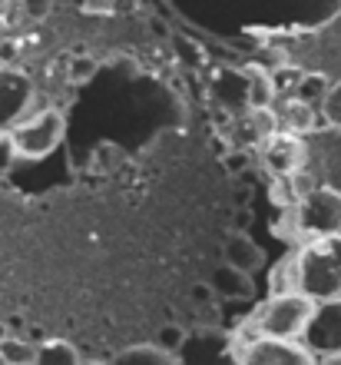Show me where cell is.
Returning a JSON list of instances; mask_svg holds the SVG:
<instances>
[{
    "label": "cell",
    "instance_id": "obj_21",
    "mask_svg": "<svg viewBox=\"0 0 341 365\" xmlns=\"http://www.w3.org/2000/svg\"><path fill=\"white\" fill-rule=\"evenodd\" d=\"M86 7L90 10H110L113 7V0H86Z\"/></svg>",
    "mask_w": 341,
    "mask_h": 365
},
{
    "label": "cell",
    "instance_id": "obj_23",
    "mask_svg": "<svg viewBox=\"0 0 341 365\" xmlns=\"http://www.w3.org/2000/svg\"><path fill=\"white\" fill-rule=\"evenodd\" d=\"M0 43H4V40H0Z\"/></svg>",
    "mask_w": 341,
    "mask_h": 365
},
{
    "label": "cell",
    "instance_id": "obj_10",
    "mask_svg": "<svg viewBox=\"0 0 341 365\" xmlns=\"http://www.w3.org/2000/svg\"><path fill=\"white\" fill-rule=\"evenodd\" d=\"M275 123L282 130H292V133H312L315 123H318V113H315L312 100H305L298 93H285L278 103H275Z\"/></svg>",
    "mask_w": 341,
    "mask_h": 365
},
{
    "label": "cell",
    "instance_id": "obj_8",
    "mask_svg": "<svg viewBox=\"0 0 341 365\" xmlns=\"http://www.w3.org/2000/svg\"><path fill=\"white\" fill-rule=\"evenodd\" d=\"M30 103H33V80H30V73L4 63L0 67V136H7L27 116Z\"/></svg>",
    "mask_w": 341,
    "mask_h": 365
},
{
    "label": "cell",
    "instance_id": "obj_19",
    "mask_svg": "<svg viewBox=\"0 0 341 365\" xmlns=\"http://www.w3.org/2000/svg\"><path fill=\"white\" fill-rule=\"evenodd\" d=\"M298 96H305V100H318L322 103L325 93H328V87H325V77H318V73H308V77H302V83H298V90H295Z\"/></svg>",
    "mask_w": 341,
    "mask_h": 365
},
{
    "label": "cell",
    "instance_id": "obj_15",
    "mask_svg": "<svg viewBox=\"0 0 341 365\" xmlns=\"http://www.w3.org/2000/svg\"><path fill=\"white\" fill-rule=\"evenodd\" d=\"M0 362L7 365H30L37 362V346L27 342V339H17V336H7L0 342Z\"/></svg>",
    "mask_w": 341,
    "mask_h": 365
},
{
    "label": "cell",
    "instance_id": "obj_18",
    "mask_svg": "<svg viewBox=\"0 0 341 365\" xmlns=\"http://www.w3.org/2000/svg\"><path fill=\"white\" fill-rule=\"evenodd\" d=\"M322 116H325V123L341 126V80H338V83H332V87H328V93H325Z\"/></svg>",
    "mask_w": 341,
    "mask_h": 365
},
{
    "label": "cell",
    "instance_id": "obj_20",
    "mask_svg": "<svg viewBox=\"0 0 341 365\" xmlns=\"http://www.w3.org/2000/svg\"><path fill=\"white\" fill-rule=\"evenodd\" d=\"M47 7H50L47 0H30V4H27V10L33 14V17H43V14H47Z\"/></svg>",
    "mask_w": 341,
    "mask_h": 365
},
{
    "label": "cell",
    "instance_id": "obj_13",
    "mask_svg": "<svg viewBox=\"0 0 341 365\" xmlns=\"http://www.w3.org/2000/svg\"><path fill=\"white\" fill-rule=\"evenodd\" d=\"M116 362H142V365H172L179 362V359L172 356V352H166V349L152 339V342H142V346H130L123 349V352H116Z\"/></svg>",
    "mask_w": 341,
    "mask_h": 365
},
{
    "label": "cell",
    "instance_id": "obj_12",
    "mask_svg": "<svg viewBox=\"0 0 341 365\" xmlns=\"http://www.w3.org/2000/svg\"><path fill=\"white\" fill-rule=\"evenodd\" d=\"M222 256H226V262H232V266H238V269L252 272V276L266 266V252H262V246H258L252 236H246V232H238V230L226 240Z\"/></svg>",
    "mask_w": 341,
    "mask_h": 365
},
{
    "label": "cell",
    "instance_id": "obj_11",
    "mask_svg": "<svg viewBox=\"0 0 341 365\" xmlns=\"http://www.w3.org/2000/svg\"><path fill=\"white\" fill-rule=\"evenodd\" d=\"M209 286L216 289V299H226V302H242V299H252L256 296V282H252V272L238 269L232 262H222L216 266Z\"/></svg>",
    "mask_w": 341,
    "mask_h": 365
},
{
    "label": "cell",
    "instance_id": "obj_3",
    "mask_svg": "<svg viewBox=\"0 0 341 365\" xmlns=\"http://www.w3.org/2000/svg\"><path fill=\"white\" fill-rule=\"evenodd\" d=\"M292 226L305 240L341 232V192L332 186H308L292 202Z\"/></svg>",
    "mask_w": 341,
    "mask_h": 365
},
{
    "label": "cell",
    "instance_id": "obj_5",
    "mask_svg": "<svg viewBox=\"0 0 341 365\" xmlns=\"http://www.w3.org/2000/svg\"><path fill=\"white\" fill-rule=\"evenodd\" d=\"M305 170L312 186H332L341 192V126H315L312 133H305Z\"/></svg>",
    "mask_w": 341,
    "mask_h": 365
},
{
    "label": "cell",
    "instance_id": "obj_14",
    "mask_svg": "<svg viewBox=\"0 0 341 365\" xmlns=\"http://www.w3.org/2000/svg\"><path fill=\"white\" fill-rule=\"evenodd\" d=\"M37 362L40 365H76L80 362V352L76 346H70L67 339H47L37 346Z\"/></svg>",
    "mask_w": 341,
    "mask_h": 365
},
{
    "label": "cell",
    "instance_id": "obj_6",
    "mask_svg": "<svg viewBox=\"0 0 341 365\" xmlns=\"http://www.w3.org/2000/svg\"><path fill=\"white\" fill-rule=\"evenodd\" d=\"M232 359L248 365H312L315 352L302 339H282V336H256L246 346H238Z\"/></svg>",
    "mask_w": 341,
    "mask_h": 365
},
{
    "label": "cell",
    "instance_id": "obj_2",
    "mask_svg": "<svg viewBox=\"0 0 341 365\" xmlns=\"http://www.w3.org/2000/svg\"><path fill=\"white\" fill-rule=\"evenodd\" d=\"M315 302L312 296H305L298 289H278L252 312L248 326L238 332L232 342H248L256 336H282V339H302L305 326L315 316Z\"/></svg>",
    "mask_w": 341,
    "mask_h": 365
},
{
    "label": "cell",
    "instance_id": "obj_7",
    "mask_svg": "<svg viewBox=\"0 0 341 365\" xmlns=\"http://www.w3.org/2000/svg\"><path fill=\"white\" fill-rule=\"evenodd\" d=\"M258 156H262V166H266L272 176L288 180V176H298L305 170L308 146H305L302 133H292V130H282V126H278V130H272V133L262 136Z\"/></svg>",
    "mask_w": 341,
    "mask_h": 365
},
{
    "label": "cell",
    "instance_id": "obj_9",
    "mask_svg": "<svg viewBox=\"0 0 341 365\" xmlns=\"http://www.w3.org/2000/svg\"><path fill=\"white\" fill-rule=\"evenodd\" d=\"M302 342L312 349L318 359L332 356V352H341V296L335 299H322L315 306L312 322L305 326Z\"/></svg>",
    "mask_w": 341,
    "mask_h": 365
},
{
    "label": "cell",
    "instance_id": "obj_1",
    "mask_svg": "<svg viewBox=\"0 0 341 365\" xmlns=\"http://www.w3.org/2000/svg\"><path fill=\"white\" fill-rule=\"evenodd\" d=\"M275 282L278 289H298L315 302L341 296V232L308 236L302 250L285 256Z\"/></svg>",
    "mask_w": 341,
    "mask_h": 365
},
{
    "label": "cell",
    "instance_id": "obj_4",
    "mask_svg": "<svg viewBox=\"0 0 341 365\" xmlns=\"http://www.w3.org/2000/svg\"><path fill=\"white\" fill-rule=\"evenodd\" d=\"M67 133V120L60 110H40L33 116H23L14 130H10V146L14 153L23 160H43L53 153Z\"/></svg>",
    "mask_w": 341,
    "mask_h": 365
},
{
    "label": "cell",
    "instance_id": "obj_22",
    "mask_svg": "<svg viewBox=\"0 0 341 365\" xmlns=\"http://www.w3.org/2000/svg\"><path fill=\"white\" fill-rule=\"evenodd\" d=\"M10 332H7V326H4V322H0V342H4V339H7Z\"/></svg>",
    "mask_w": 341,
    "mask_h": 365
},
{
    "label": "cell",
    "instance_id": "obj_17",
    "mask_svg": "<svg viewBox=\"0 0 341 365\" xmlns=\"http://www.w3.org/2000/svg\"><path fill=\"white\" fill-rule=\"evenodd\" d=\"M156 342H159L166 352H172L176 359H182V349L189 346V332L182 326H176V322H169V326H162L159 332H156Z\"/></svg>",
    "mask_w": 341,
    "mask_h": 365
},
{
    "label": "cell",
    "instance_id": "obj_16",
    "mask_svg": "<svg viewBox=\"0 0 341 365\" xmlns=\"http://www.w3.org/2000/svg\"><path fill=\"white\" fill-rule=\"evenodd\" d=\"M248 100L256 110H266L275 100V77H266V73H252L248 80Z\"/></svg>",
    "mask_w": 341,
    "mask_h": 365
}]
</instances>
